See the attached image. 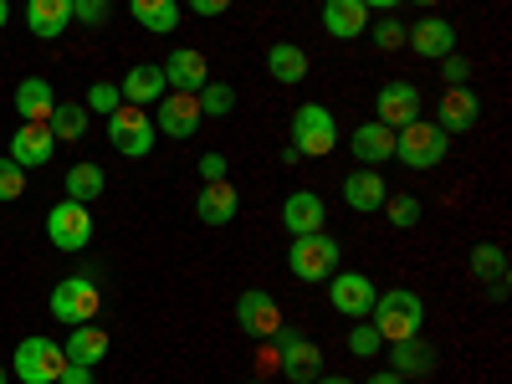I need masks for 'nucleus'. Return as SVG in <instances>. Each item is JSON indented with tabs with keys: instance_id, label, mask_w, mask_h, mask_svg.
Returning a JSON list of instances; mask_svg holds the SVG:
<instances>
[{
	"instance_id": "a19ab883",
	"label": "nucleus",
	"mask_w": 512,
	"mask_h": 384,
	"mask_svg": "<svg viewBox=\"0 0 512 384\" xmlns=\"http://www.w3.org/2000/svg\"><path fill=\"white\" fill-rule=\"evenodd\" d=\"M226 175H231L226 154H200V185H216V180H226Z\"/></svg>"
},
{
	"instance_id": "bb28decb",
	"label": "nucleus",
	"mask_w": 512,
	"mask_h": 384,
	"mask_svg": "<svg viewBox=\"0 0 512 384\" xmlns=\"http://www.w3.org/2000/svg\"><path fill=\"white\" fill-rule=\"evenodd\" d=\"M57 108V93H52V82H41V77H26L21 88H16V113L21 123H47Z\"/></svg>"
},
{
	"instance_id": "f704fd0d",
	"label": "nucleus",
	"mask_w": 512,
	"mask_h": 384,
	"mask_svg": "<svg viewBox=\"0 0 512 384\" xmlns=\"http://www.w3.org/2000/svg\"><path fill=\"white\" fill-rule=\"evenodd\" d=\"M379 349H384V338H379V328H374L369 318H359V323L349 328V354H354V359H374Z\"/></svg>"
},
{
	"instance_id": "1a4fd4ad",
	"label": "nucleus",
	"mask_w": 512,
	"mask_h": 384,
	"mask_svg": "<svg viewBox=\"0 0 512 384\" xmlns=\"http://www.w3.org/2000/svg\"><path fill=\"white\" fill-rule=\"evenodd\" d=\"M93 210L88 205H77V200H57L52 210H47V236H52V246L57 251H82L93 241Z\"/></svg>"
},
{
	"instance_id": "49530a36",
	"label": "nucleus",
	"mask_w": 512,
	"mask_h": 384,
	"mask_svg": "<svg viewBox=\"0 0 512 384\" xmlns=\"http://www.w3.org/2000/svg\"><path fill=\"white\" fill-rule=\"evenodd\" d=\"M313 384H354V379H344V374H318Z\"/></svg>"
},
{
	"instance_id": "4468645a",
	"label": "nucleus",
	"mask_w": 512,
	"mask_h": 384,
	"mask_svg": "<svg viewBox=\"0 0 512 384\" xmlns=\"http://www.w3.org/2000/svg\"><path fill=\"white\" fill-rule=\"evenodd\" d=\"M441 134H472V128L482 123V98L472 88H446L441 93V113L431 118Z\"/></svg>"
},
{
	"instance_id": "423d86ee",
	"label": "nucleus",
	"mask_w": 512,
	"mask_h": 384,
	"mask_svg": "<svg viewBox=\"0 0 512 384\" xmlns=\"http://www.w3.org/2000/svg\"><path fill=\"white\" fill-rule=\"evenodd\" d=\"M108 144L123 159H144L154 149V113L149 108H134V103H118L108 113Z\"/></svg>"
},
{
	"instance_id": "dca6fc26",
	"label": "nucleus",
	"mask_w": 512,
	"mask_h": 384,
	"mask_svg": "<svg viewBox=\"0 0 512 384\" xmlns=\"http://www.w3.org/2000/svg\"><path fill=\"white\" fill-rule=\"evenodd\" d=\"M374 118L390 123V128H405L420 118V88L415 82H384L379 98H374Z\"/></svg>"
},
{
	"instance_id": "c9c22d12",
	"label": "nucleus",
	"mask_w": 512,
	"mask_h": 384,
	"mask_svg": "<svg viewBox=\"0 0 512 384\" xmlns=\"http://www.w3.org/2000/svg\"><path fill=\"white\" fill-rule=\"evenodd\" d=\"M21 195H26V169L11 154H0V205H11Z\"/></svg>"
},
{
	"instance_id": "5701e85b",
	"label": "nucleus",
	"mask_w": 512,
	"mask_h": 384,
	"mask_svg": "<svg viewBox=\"0 0 512 384\" xmlns=\"http://www.w3.org/2000/svg\"><path fill=\"white\" fill-rule=\"evenodd\" d=\"M236 210H241V195H236L231 180H216V185H205V190L195 195V216H200L205 226H231Z\"/></svg>"
},
{
	"instance_id": "ea45409f",
	"label": "nucleus",
	"mask_w": 512,
	"mask_h": 384,
	"mask_svg": "<svg viewBox=\"0 0 512 384\" xmlns=\"http://www.w3.org/2000/svg\"><path fill=\"white\" fill-rule=\"evenodd\" d=\"M441 77H446V88H466V82H472V62L466 57H441Z\"/></svg>"
},
{
	"instance_id": "6ab92c4d",
	"label": "nucleus",
	"mask_w": 512,
	"mask_h": 384,
	"mask_svg": "<svg viewBox=\"0 0 512 384\" xmlns=\"http://www.w3.org/2000/svg\"><path fill=\"white\" fill-rule=\"evenodd\" d=\"M384 200H390V185H384L379 169L359 164V169H349V175H344V205L354 210V216H369V210H379Z\"/></svg>"
},
{
	"instance_id": "58836bf2",
	"label": "nucleus",
	"mask_w": 512,
	"mask_h": 384,
	"mask_svg": "<svg viewBox=\"0 0 512 384\" xmlns=\"http://www.w3.org/2000/svg\"><path fill=\"white\" fill-rule=\"evenodd\" d=\"M118 103H123L118 82H93V88H88V103H82V108H88V113H113Z\"/></svg>"
},
{
	"instance_id": "a878e982",
	"label": "nucleus",
	"mask_w": 512,
	"mask_h": 384,
	"mask_svg": "<svg viewBox=\"0 0 512 384\" xmlns=\"http://www.w3.org/2000/svg\"><path fill=\"white\" fill-rule=\"evenodd\" d=\"M26 26L41 41H57L72 26V0H26Z\"/></svg>"
},
{
	"instance_id": "09e8293b",
	"label": "nucleus",
	"mask_w": 512,
	"mask_h": 384,
	"mask_svg": "<svg viewBox=\"0 0 512 384\" xmlns=\"http://www.w3.org/2000/svg\"><path fill=\"white\" fill-rule=\"evenodd\" d=\"M415 6H425V11H431V6H441V0H415Z\"/></svg>"
},
{
	"instance_id": "393cba45",
	"label": "nucleus",
	"mask_w": 512,
	"mask_h": 384,
	"mask_svg": "<svg viewBox=\"0 0 512 384\" xmlns=\"http://www.w3.org/2000/svg\"><path fill=\"white\" fill-rule=\"evenodd\" d=\"M62 354H67V364H88V369H98V364L108 359V333H103L98 323H77V328L67 333Z\"/></svg>"
},
{
	"instance_id": "8fccbe9b",
	"label": "nucleus",
	"mask_w": 512,
	"mask_h": 384,
	"mask_svg": "<svg viewBox=\"0 0 512 384\" xmlns=\"http://www.w3.org/2000/svg\"><path fill=\"white\" fill-rule=\"evenodd\" d=\"M6 379H11V374H6V364H0V384H6Z\"/></svg>"
},
{
	"instance_id": "3c124183",
	"label": "nucleus",
	"mask_w": 512,
	"mask_h": 384,
	"mask_svg": "<svg viewBox=\"0 0 512 384\" xmlns=\"http://www.w3.org/2000/svg\"><path fill=\"white\" fill-rule=\"evenodd\" d=\"M246 384H267V379H246Z\"/></svg>"
},
{
	"instance_id": "9b49d317",
	"label": "nucleus",
	"mask_w": 512,
	"mask_h": 384,
	"mask_svg": "<svg viewBox=\"0 0 512 384\" xmlns=\"http://www.w3.org/2000/svg\"><path fill=\"white\" fill-rule=\"evenodd\" d=\"M374 297H379V287H374V277H364V272H333L328 277V303H333V313H344V318H369V308H374Z\"/></svg>"
},
{
	"instance_id": "7ed1b4c3",
	"label": "nucleus",
	"mask_w": 512,
	"mask_h": 384,
	"mask_svg": "<svg viewBox=\"0 0 512 384\" xmlns=\"http://www.w3.org/2000/svg\"><path fill=\"white\" fill-rule=\"evenodd\" d=\"M338 262H344V246H338V236H328V231L292 236V246H287V267H292L297 282H328L338 272Z\"/></svg>"
},
{
	"instance_id": "79ce46f5",
	"label": "nucleus",
	"mask_w": 512,
	"mask_h": 384,
	"mask_svg": "<svg viewBox=\"0 0 512 384\" xmlns=\"http://www.w3.org/2000/svg\"><path fill=\"white\" fill-rule=\"evenodd\" d=\"M185 6H190L195 16H226V11H231V0H185Z\"/></svg>"
},
{
	"instance_id": "4c0bfd02",
	"label": "nucleus",
	"mask_w": 512,
	"mask_h": 384,
	"mask_svg": "<svg viewBox=\"0 0 512 384\" xmlns=\"http://www.w3.org/2000/svg\"><path fill=\"white\" fill-rule=\"evenodd\" d=\"M108 11H113L108 0H72V21L77 26H93V31L108 26Z\"/></svg>"
},
{
	"instance_id": "2eb2a0df",
	"label": "nucleus",
	"mask_w": 512,
	"mask_h": 384,
	"mask_svg": "<svg viewBox=\"0 0 512 384\" xmlns=\"http://www.w3.org/2000/svg\"><path fill=\"white\" fill-rule=\"evenodd\" d=\"M164 82H169V93H200L205 82H210V62L205 52L195 47H175L164 57Z\"/></svg>"
},
{
	"instance_id": "473e14b6",
	"label": "nucleus",
	"mask_w": 512,
	"mask_h": 384,
	"mask_svg": "<svg viewBox=\"0 0 512 384\" xmlns=\"http://www.w3.org/2000/svg\"><path fill=\"white\" fill-rule=\"evenodd\" d=\"M195 103H200V118H231V113H236V88H231V82L210 77L205 88L195 93Z\"/></svg>"
},
{
	"instance_id": "c03bdc74",
	"label": "nucleus",
	"mask_w": 512,
	"mask_h": 384,
	"mask_svg": "<svg viewBox=\"0 0 512 384\" xmlns=\"http://www.w3.org/2000/svg\"><path fill=\"white\" fill-rule=\"evenodd\" d=\"M364 384H405V379H400V374H395V369H379V374H369V379H364Z\"/></svg>"
},
{
	"instance_id": "de8ad7c7",
	"label": "nucleus",
	"mask_w": 512,
	"mask_h": 384,
	"mask_svg": "<svg viewBox=\"0 0 512 384\" xmlns=\"http://www.w3.org/2000/svg\"><path fill=\"white\" fill-rule=\"evenodd\" d=\"M6 21H11V0H0V31H6Z\"/></svg>"
},
{
	"instance_id": "0eeeda50",
	"label": "nucleus",
	"mask_w": 512,
	"mask_h": 384,
	"mask_svg": "<svg viewBox=\"0 0 512 384\" xmlns=\"http://www.w3.org/2000/svg\"><path fill=\"white\" fill-rule=\"evenodd\" d=\"M47 308H52V318H57V323L77 328V323H93V318H98L103 292H98V282H93V277H62V282L52 287V297H47Z\"/></svg>"
},
{
	"instance_id": "c756f323",
	"label": "nucleus",
	"mask_w": 512,
	"mask_h": 384,
	"mask_svg": "<svg viewBox=\"0 0 512 384\" xmlns=\"http://www.w3.org/2000/svg\"><path fill=\"white\" fill-rule=\"evenodd\" d=\"M267 72L282 82V88H297V82L308 77V52L292 47V41H277V47H267Z\"/></svg>"
},
{
	"instance_id": "a18cd8bd",
	"label": "nucleus",
	"mask_w": 512,
	"mask_h": 384,
	"mask_svg": "<svg viewBox=\"0 0 512 384\" xmlns=\"http://www.w3.org/2000/svg\"><path fill=\"white\" fill-rule=\"evenodd\" d=\"M364 6H369V11H395L400 0H364Z\"/></svg>"
},
{
	"instance_id": "9d476101",
	"label": "nucleus",
	"mask_w": 512,
	"mask_h": 384,
	"mask_svg": "<svg viewBox=\"0 0 512 384\" xmlns=\"http://www.w3.org/2000/svg\"><path fill=\"white\" fill-rule=\"evenodd\" d=\"M287 318H282V308H277V297L272 292H262V287H246L241 297H236V328L246 333V338H267L282 328Z\"/></svg>"
},
{
	"instance_id": "20e7f679",
	"label": "nucleus",
	"mask_w": 512,
	"mask_h": 384,
	"mask_svg": "<svg viewBox=\"0 0 512 384\" xmlns=\"http://www.w3.org/2000/svg\"><path fill=\"white\" fill-rule=\"evenodd\" d=\"M62 369H67V354H62L57 338H47V333L21 338L16 354H11V374H16L21 384H57Z\"/></svg>"
},
{
	"instance_id": "f3484780",
	"label": "nucleus",
	"mask_w": 512,
	"mask_h": 384,
	"mask_svg": "<svg viewBox=\"0 0 512 384\" xmlns=\"http://www.w3.org/2000/svg\"><path fill=\"white\" fill-rule=\"evenodd\" d=\"M282 226H287V236H313V231H323V226H328V205H323V195H313V190H292V195L282 200Z\"/></svg>"
},
{
	"instance_id": "f8f14e48",
	"label": "nucleus",
	"mask_w": 512,
	"mask_h": 384,
	"mask_svg": "<svg viewBox=\"0 0 512 384\" xmlns=\"http://www.w3.org/2000/svg\"><path fill=\"white\" fill-rule=\"evenodd\" d=\"M405 47L415 57H425V62H441V57L456 52V26L446 16H425V21L405 26Z\"/></svg>"
},
{
	"instance_id": "37998d69",
	"label": "nucleus",
	"mask_w": 512,
	"mask_h": 384,
	"mask_svg": "<svg viewBox=\"0 0 512 384\" xmlns=\"http://www.w3.org/2000/svg\"><path fill=\"white\" fill-rule=\"evenodd\" d=\"M57 384H93V369H88V364H67V369L57 374Z\"/></svg>"
},
{
	"instance_id": "e433bc0d",
	"label": "nucleus",
	"mask_w": 512,
	"mask_h": 384,
	"mask_svg": "<svg viewBox=\"0 0 512 384\" xmlns=\"http://www.w3.org/2000/svg\"><path fill=\"white\" fill-rule=\"evenodd\" d=\"M369 41H374L379 52H395V47H405V26L395 16H384L379 26H369Z\"/></svg>"
},
{
	"instance_id": "b1692460",
	"label": "nucleus",
	"mask_w": 512,
	"mask_h": 384,
	"mask_svg": "<svg viewBox=\"0 0 512 384\" xmlns=\"http://www.w3.org/2000/svg\"><path fill=\"white\" fill-rule=\"evenodd\" d=\"M323 31L338 41H354L369 31V6L364 0H323Z\"/></svg>"
},
{
	"instance_id": "6e6552de",
	"label": "nucleus",
	"mask_w": 512,
	"mask_h": 384,
	"mask_svg": "<svg viewBox=\"0 0 512 384\" xmlns=\"http://www.w3.org/2000/svg\"><path fill=\"white\" fill-rule=\"evenodd\" d=\"M272 349H277V369H282L292 384H313V379L323 374V349L308 344V338L297 333L292 323H282V328L272 333Z\"/></svg>"
},
{
	"instance_id": "7c9ffc66",
	"label": "nucleus",
	"mask_w": 512,
	"mask_h": 384,
	"mask_svg": "<svg viewBox=\"0 0 512 384\" xmlns=\"http://www.w3.org/2000/svg\"><path fill=\"white\" fill-rule=\"evenodd\" d=\"M62 185H67V200L93 205V200L103 195V185H108V180H103V164H72Z\"/></svg>"
},
{
	"instance_id": "a211bd4d",
	"label": "nucleus",
	"mask_w": 512,
	"mask_h": 384,
	"mask_svg": "<svg viewBox=\"0 0 512 384\" xmlns=\"http://www.w3.org/2000/svg\"><path fill=\"white\" fill-rule=\"evenodd\" d=\"M436 364H441V349L431 344V338H420V333L390 344V369L400 379H425V374H436Z\"/></svg>"
},
{
	"instance_id": "aec40b11",
	"label": "nucleus",
	"mask_w": 512,
	"mask_h": 384,
	"mask_svg": "<svg viewBox=\"0 0 512 384\" xmlns=\"http://www.w3.org/2000/svg\"><path fill=\"white\" fill-rule=\"evenodd\" d=\"M118 93H123V103H134V108H154V103L169 93L164 67H154V62L128 67V72H123V82H118Z\"/></svg>"
},
{
	"instance_id": "72a5a7b5",
	"label": "nucleus",
	"mask_w": 512,
	"mask_h": 384,
	"mask_svg": "<svg viewBox=\"0 0 512 384\" xmlns=\"http://www.w3.org/2000/svg\"><path fill=\"white\" fill-rule=\"evenodd\" d=\"M379 210L390 216V226H395V231H410V226H420V216H425V205H420L415 195H390Z\"/></svg>"
},
{
	"instance_id": "cd10ccee",
	"label": "nucleus",
	"mask_w": 512,
	"mask_h": 384,
	"mask_svg": "<svg viewBox=\"0 0 512 384\" xmlns=\"http://www.w3.org/2000/svg\"><path fill=\"white\" fill-rule=\"evenodd\" d=\"M472 277L487 282L497 297L507 292V251H502L497 241H477V246H472Z\"/></svg>"
},
{
	"instance_id": "f03ea898",
	"label": "nucleus",
	"mask_w": 512,
	"mask_h": 384,
	"mask_svg": "<svg viewBox=\"0 0 512 384\" xmlns=\"http://www.w3.org/2000/svg\"><path fill=\"white\" fill-rule=\"evenodd\" d=\"M446 154H451V134H441L431 118H415V123L395 128V159L405 169H441Z\"/></svg>"
},
{
	"instance_id": "ddd939ff",
	"label": "nucleus",
	"mask_w": 512,
	"mask_h": 384,
	"mask_svg": "<svg viewBox=\"0 0 512 384\" xmlns=\"http://www.w3.org/2000/svg\"><path fill=\"white\" fill-rule=\"evenodd\" d=\"M200 123H205V118H200L195 93H164V98L154 103V128H159V134H169V139H190Z\"/></svg>"
},
{
	"instance_id": "412c9836",
	"label": "nucleus",
	"mask_w": 512,
	"mask_h": 384,
	"mask_svg": "<svg viewBox=\"0 0 512 384\" xmlns=\"http://www.w3.org/2000/svg\"><path fill=\"white\" fill-rule=\"evenodd\" d=\"M57 154V139H52V128L47 123H21L16 128V139H11V159L21 169H41V164H52Z\"/></svg>"
},
{
	"instance_id": "f257e3e1",
	"label": "nucleus",
	"mask_w": 512,
	"mask_h": 384,
	"mask_svg": "<svg viewBox=\"0 0 512 384\" xmlns=\"http://www.w3.org/2000/svg\"><path fill=\"white\" fill-rule=\"evenodd\" d=\"M369 323L379 328L384 344L415 338V333L425 328V297H420L415 287H390V292H379L374 308H369Z\"/></svg>"
},
{
	"instance_id": "39448f33",
	"label": "nucleus",
	"mask_w": 512,
	"mask_h": 384,
	"mask_svg": "<svg viewBox=\"0 0 512 384\" xmlns=\"http://www.w3.org/2000/svg\"><path fill=\"white\" fill-rule=\"evenodd\" d=\"M333 144H338V118H333V108L303 103V108L292 113V149L303 154V159H323V154H333Z\"/></svg>"
},
{
	"instance_id": "c85d7f7f",
	"label": "nucleus",
	"mask_w": 512,
	"mask_h": 384,
	"mask_svg": "<svg viewBox=\"0 0 512 384\" xmlns=\"http://www.w3.org/2000/svg\"><path fill=\"white\" fill-rule=\"evenodd\" d=\"M128 16L154 36H169L180 26V0H128Z\"/></svg>"
},
{
	"instance_id": "2f4dec72",
	"label": "nucleus",
	"mask_w": 512,
	"mask_h": 384,
	"mask_svg": "<svg viewBox=\"0 0 512 384\" xmlns=\"http://www.w3.org/2000/svg\"><path fill=\"white\" fill-rule=\"evenodd\" d=\"M47 128H52L57 144H77L82 134H88V108H82V103H57L52 118H47Z\"/></svg>"
},
{
	"instance_id": "4be33fe9",
	"label": "nucleus",
	"mask_w": 512,
	"mask_h": 384,
	"mask_svg": "<svg viewBox=\"0 0 512 384\" xmlns=\"http://www.w3.org/2000/svg\"><path fill=\"white\" fill-rule=\"evenodd\" d=\"M349 149L359 154V164H384V159H395V128L390 123H379V118H369V123H359L354 134H349Z\"/></svg>"
}]
</instances>
